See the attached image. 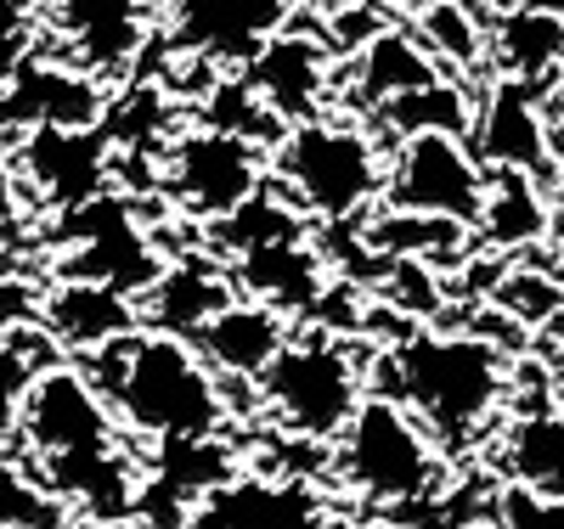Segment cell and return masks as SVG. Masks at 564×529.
Wrapping results in <instances>:
<instances>
[{"instance_id": "52a82bcc", "label": "cell", "mask_w": 564, "mask_h": 529, "mask_svg": "<svg viewBox=\"0 0 564 529\" xmlns=\"http://www.w3.org/2000/svg\"><path fill=\"white\" fill-rule=\"evenodd\" d=\"M265 147L238 130H220V124H198L175 135L164 147V169H159V186L170 191V203L198 220V225H215L226 220L231 209H243L254 191L265 186Z\"/></svg>"}, {"instance_id": "7a4b0ae2", "label": "cell", "mask_w": 564, "mask_h": 529, "mask_svg": "<svg viewBox=\"0 0 564 529\" xmlns=\"http://www.w3.org/2000/svg\"><path fill=\"white\" fill-rule=\"evenodd\" d=\"M108 395L124 434L159 440V445H209L231 422L226 383L209 372L193 339L141 327L130 339L108 344L85 366Z\"/></svg>"}, {"instance_id": "8fae6325", "label": "cell", "mask_w": 564, "mask_h": 529, "mask_svg": "<svg viewBox=\"0 0 564 529\" xmlns=\"http://www.w3.org/2000/svg\"><path fill=\"white\" fill-rule=\"evenodd\" d=\"M243 79L276 124L322 119L327 102H334V45L316 34H300V29H282L249 57Z\"/></svg>"}, {"instance_id": "ba28073f", "label": "cell", "mask_w": 564, "mask_h": 529, "mask_svg": "<svg viewBox=\"0 0 564 529\" xmlns=\"http://www.w3.org/2000/svg\"><path fill=\"white\" fill-rule=\"evenodd\" d=\"M486 198V164L475 158L468 135L452 130H417L401 135L384 164V203L412 214H446L475 225Z\"/></svg>"}, {"instance_id": "ac0fdd59", "label": "cell", "mask_w": 564, "mask_h": 529, "mask_svg": "<svg viewBox=\"0 0 564 529\" xmlns=\"http://www.w3.org/2000/svg\"><path fill=\"white\" fill-rule=\"evenodd\" d=\"M231 282H238V294L265 299L282 316H305L327 287V254L311 249L305 236L265 243V249H249V254L231 260Z\"/></svg>"}, {"instance_id": "7c38bea8", "label": "cell", "mask_w": 564, "mask_h": 529, "mask_svg": "<svg viewBox=\"0 0 564 529\" xmlns=\"http://www.w3.org/2000/svg\"><path fill=\"white\" fill-rule=\"evenodd\" d=\"M289 12H294V0H175L170 40H175V52L198 57V63L249 68L260 45L289 29Z\"/></svg>"}, {"instance_id": "277c9868", "label": "cell", "mask_w": 564, "mask_h": 529, "mask_svg": "<svg viewBox=\"0 0 564 529\" xmlns=\"http://www.w3.org/2000/svg\"><path fill=\"white\" fill-rule=\"evenodd\" d=\"M254 395L282 434L305 445H334L367 400V350L356 355L350 339L305 321L282 344V355L254 377Z\"/></svg>"}, {"instance_id": "cb8c5ba5", "label": "cell", "mask_w": 564, "mask_h": 529, "mask_svg": "<svg viewBox=\"0 0 564 529\" xmlns=\"http://www.w3.org/2000/svg\"><path fill=\"white\" fill-rule=\"evenodd\" d=\"M372 124L390 135V147H395L401 135H417V130H452V135H468V130H475V102H468V90H463V85L435 79V85L406 90V96H395V102H384L379 113H372Z\"/></svg>"}, {"instance_id": "f1b7e54d", "label": "cell", "mask_w": 564, "mask_h": 529, "mask_svg": "<svg viewBox=\"0 0 564 529\" xmlns=\"http://www.w3.org/2000/svg\"><path fill=\"white\" fill-rule=\"evenodd\" d=\"M497 529H564V502L558 496H536L525 485H502L491 502Z\"/></svg>"}, {"instance_id": "4fadbf2b", "label": "cell", "mask_w": 564, "mask_h": 529, "mask_svg": "<svg viewBox=\"0 0 564 529\" xmlns=\"http://www.w3.org/2000/svg\"><path fill=\"white\" fill-rule=\"evenodd\" d=\"M40 332L68 355H102L108 344L141 332V305H135V294H124L113 282L63 276L40 299Z\"/></svg>"}, {"instance_id": "83f0119b", "label": "cell", "mask_w": 564, "mask_h": 529, "mask_svg": "<svg viewBox=\"0 0 564 529\" xmlns=\"http://www.w3.org/2000/svg\"><path fill=\"white\" fill-rule=\"evenodd\" d=\"M379 299L390 310H401L412 327L435 321L441 305H446V276L423 260H384V276H379Z\"/></svg>"}, {"instance_id": "30bf717a", "label": "cell", "mask_w": 564, "mask_h": 529, "mask_svg": "<svg viewBox=\"0 0 564 529\" xmlns=\"http://www.w3.org/2000/svg\"><path fill=\"white\" fill-rule=\"evenodd\" d=\"M468 147L486 169H525V175H553V119L542 108V90L520 79H491V90L475 102V130Z\"/></svg>"}, {"instance_id": "e575fe53", "label": "cell", "mask_w": 564, "mask_h": 529, "mask_svg": "<svg viewBox=\"0 0 564 529\" xmlns=\"http://www.w3.org/2000/svg\"><path fill=\"white\" fill-rule=\"evenodd\" d=\"M452 7H468V12H486V7H497V0H452Z\"/></svg>"}, {"instance_id": "d590c367", "label": "cell", "mask_w": 564, "mask_h": 529, "mask_svg": "<svg viewBox=\"0 0 564 529\" xmlns=\"http://www.w3.org/2000/svg\"><path fill=\"white\" fill-rule=\"evenodd\" d=\"M553 260H558V265H553V271H558V276H564V231H558V243H553Z\"/></svg>"}, {"instance_id": "44dd1931", "label": "cell", "mask_w": 564, "mask_h": 529, "mask_svg": "<svg viewBox=\"0 0 564 529\" xmlns=\"http://www.w3.org/2000/svg\"><path fill=\"white\" fill-rule=\"evenodd\" d=\"M361 249L379 260H423V265H463L475 254V225L446 220V214H412V209H372L361 214Z\"/></svg>"}, {"instance_id": "5b68a950", "label": "cell", "mask_w": 564, "mask_h": 529, "mask_svg": "<svg viewBox=\"0 0 564 529\" xmlns=\"http://www.w3.org/2000/svg\"><path fill=\"white\" fill-rule=\"evenodd\" d=\"M271 180L311 214V220H361L384 198L390 147L350 119H305L271 141Z\"/></svg>"}, {"instance_id": "5bb4252c", "label": "cell", "mask_w": 564, "mask_h": 529, "mask_svg": "<svg viewBox=\"0 0 564 529\" xmlns=\"http://www.w3.org/2000/svg\"><path fill=\"white\" fill-rule=\"evenodd\" d=\"M294 316H282L276 305H265V299H249V294H238L226 310H215L204 327H198V355L209 361V372L226 383H254L276 355H282V344L294 339Z\"/></svg>"}, {"instance_id": "836d02e7", "label": "cell", "mask_w": 564, "mask_h": 529, "mask_svg": "<svg viewBox=\"0 0 564 529\" xmlns=\"http://www.w3.org/2000/svg\"><path fill=\"white\" fill-rule=\"evenodd\" d=\"M547 372H553V383H558V395H564V344H553V366H547Z\"/></svg>"}, {"instance_id": "f546056e", "label": "cell", "mask_w": 564, "mask_h": 529, "mask_svg": "<svg viewBox=\"0 0 564 529\" xmlns=\"http://www.w3.org/2000/svg\"><path fill=\"white\" fill-rule=\"evenodd\" d=\"M40 299H45L40 282H29L18 271H0V344L40 327Z\"/></svg>"}, {"instance_id": "4316f807", "label": "cell", "mask_w": 564, "mask_h": 529, "mask_svg": "<svg viewBox=\"0 0 564 529\" xmlns=\"http://www.w3.org/2000/svg\"><path fill=\"white\" fill-rule=\"evenodd\" d=\"M491 305L520 321L525 332H542L558 310H564V276L558 271H542V265H508L491 287Z\"/></svg>"}, {"instance_id": "6da1fadb", "label": "cell", "mask_w": 564, "mask_h": 529, "mask_svg": "<svg viewBox=\"0 0 564 529\" xmlns=\"http://www.w3.org/2000/svg\"><path fill=\"white\" fill-rule=\"evenodd\" d=\"M18 451L74 513L124 518L141 502V473L124 451V428L97 389V377L74 361H45L18 406Z\"/></svg>"}, {"instance_id": "d4e9b609", "label": "cell", "mask_w": 564, "mask_h": 529, "mask_svg": "<svg viewBox=\"0 0 564 529\" xmlns=\"http://www.w3.org/2000/svg\"><path fill=\"white\" fill-rule=\"evenodd\" d=\"M412 34L423 40V52L452 74H480L486 68V23H480V12L452 7V0H417Z\"/></svg>"}, {"instance_id": "d6a6232c", "label": "cell", "mask_w": 564, "mask_h": 529, "mask_svg": "<svg viewBox=\"0 0 564 529\" xmlns=\"http://www.w3.org/2000/svg\"><path fill=\"white\" fill-rule=\"evenodd\" d=\"M553 203H558V214H564V147H558V158H553Z\"/></svg>"}, {"instance_id": "8992f818", "label": "cell", "mask_w": 564, "mask_h": 529, "mask_svg": "<svg viewBox=\"0 0 564 529\" xmlns=\"http://www.w3.org/2000/svg\"><path fill=\"white\" fill-rule=\"evenodd\" d=\"M441 445L395 395H367L361 411L345 422V434L334 440V473L345 478V491L379 507L417 502L441 473Z\"/></svg>"}, {"instance_id": "9a60e30c", "label": "cell", "mask_w": 564, "mask_h": 529, "mask_svg": "<svg viewBox=\"0 0 564 529\" xmlns=\"http://www.w3.org/2000/svg\"><path fill=\"white\" fill-rule=\"evenodd\" d=\"M238 299L226 260H204V254H181L175 265H164L148 287L135 294L141 305V327L153 332H175V339H198V327Z\"/></svg>"}, {"instance_id": "484cf974", "label": "cell", "mask_w": 564, "mask_h": 529, "mask_svg": "<svg viewBox=\"0 0 564 529\" xmlns=\"http://www.w3.org/2000/svg\"><path fill=\"white\" fill-rule=\"evenodd\" d=\"M68 524L74 507L29 462L0 456V529H68Z\"/></svg>"}, {"instance_id": "3957f363", "label": "cell", "mask_w": 564, "mask_h": 529, "mask_svg": "<svg viewBox=\"0 0 564 529\" xmlns=\"http://www.w3.org/2000/svg\"><path fill=\"white\" fill-rule=\"evenodd\" d=\"M508 350L475 339V332H412L406 344L384 350L367 366V395H395L441 451L480 440L491 417L508 411Z\"/></svg>"}, {"instance_id": "2e32d148", "label": "cell", "mask_w": 564, "mask_h": 529, "mask_svg": "<svg viewBox=\"0 0 564 529\" xmlns=\"http://www.w3.org/2000/svg\"><path fill=\"white\" fill-rule=\"evenodd\" d=\"M553 209L558 203L547 198L542 175L486 169V198H480V214H475V243L491 249V254H531V249H542L547 236L558 231Z\"/></svg>"}, {"instance_id": "e0dca14e", "label": "cell", "mask_w": 564, "mask_h": 529, "mask_svg": "<svg viewBox=\"0 0 564 529\" xmlns=\"http://www.w3.org/2000/svg\"><path fill=\"white\" fill-rule=\"evenodd\" d=\"M435 79H452V74L430 52H423V40L412 29L384 23L367 45H356V52H350V90L345 96H350V108L379 113L384 102H395V96H406V90L435 85Z\"/></svg>"}, {"instance_id": "603a6c76", "label": "cell", "mask_w": 564, "mask_h": 529, "mask_svg": "<svg viewBox=\"0 0 564 529\" xmlns=\"http://www.w3.org/2000/svg\"><path fill=\"white\" fill-rule=\"evenodd\" d=\"M502 478L508 485H525L536 496H558L564 502V411L542 406L508 422L502 434Z\"/></svg>"}, {"instance_id": "ffe728a7", "label": "cell", "mask_w": 564, "mask_h": 529, "mask_svg": "<svg viewBox=\"0 0 564 529\" xmlns=\"http://www.w3.org/2000/svg\"><path fill=\"white\" fill-rule=\"evenodd\" d=\"M486 68L497 79H520V85L547 90L564 74V18L502 7L486 23Z\"/></svg>"}, {"instance_id": "4dcf8cb0", "label": "cell", "mask_w": 564, "mask_h": 529, "mask_svg": "<svg viewBox=\"0 0 564 529\" xmlns=\"http://www.w3.org/2000/svg\"><path fill=\"white\" fill-rule=\"evenodd\" d=\"M23 209V175H18V158L0 147V225Z\"/></svg>"}, {"instance_id": "9c48e42d", "label": "cell", "mask_w": 564, "mask_h": 529, "mask_svg": "<svg viewBox=\"0 0 564 529\" xmlns=\"http://www.w3.org/2000/svg\"><path fill=\"white\" fill-rule=\"evenodd\" d=\"M12 158L23 186L63 214L97 203L113 180V141L102 124H34Z\"/></svg>"}, {"instance_id": "7402d4cb", "label": "cell", "mask_w": 564, "mask_h": 529, "mask_svg": "<svg viewBox=\"0 0 564 529\" xmlns=\"http://www.w3.org/2000/svg\"><path fill=\"white\" fill-rule=\"evenodd\" d=\"M7 113H18L29 130L34 124H102V90L90 74L63 68V63H18Z\"/></svg>"}, {"instance_id": "d6986e66", "label": "cell", "mask_w": 564, "mask_h": 529, "mask_svg": "<svg viewBox=\"0 0 564 529\" xmlns=\"http://www.w3.org/2000/svg\"><path fill=\"white\" fill-rule=\"evenodd\" d=\"M63 40L79 74H119L148 45L141 0H63Z\"/></svg>"}, {"instance_id": "1f68e13d", "label": "cell", "mask_w": 564, "mask_h": 529, "mask_svg": "<svg viewBox=\"0 0 564 529\" xmlns=\"http://www.w3.org/2000/svg\"><path fill=\"white\" fill-rule=\"evenodd\" d=\"M497 7H525V12H547V18H564V0H497Z\"/></svg>"}]
</instances>
